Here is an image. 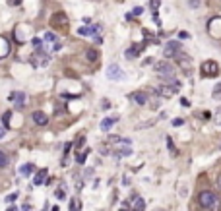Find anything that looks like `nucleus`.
Segmentation results:
<instances>
[{"instance_id": "nucleus-1", "label": "nucleus", "mask_w": 221, "mask_h": 211, "mask_svg": "<svg viewBox=\"0 0 221 211\" xmlns=\"http://www.w3.org/2000/svg\"><path fill=\"white\" fill-rule=\"evenodd\" d=\"M198 204H200V207L206 209V211H219L221 209L219 196L215 192H211V190H204V192H200Z\"/></svg>"}, {"instance_id": "nucleus-2", "label": "nucleus", "mask_w": 221, "mask_h": 211, "mask_svg": "<svg viewBox=\"0 0 221 211\" xmlns=\"http://www.w3.org/2000/svg\"><path fill=\"white\" fill-rule=\"evenodd\" d=\"M178 89H181V81H177L173 78V80L165 81L163 85H159V87L155 89V93H159L161 97H173L175 93H178Z\"/></svg>"}, {"instance_id": "nucleus-3", "label": "nucleus", "mask_w": 221, "mask_h": 211, "mask_svg": "<svg viewBox=\"0 0 221 211\" xmlns=\"http://www.w3.org/2000/svg\"><path fill=\"white\" fill-rule=\"evenodd\" d=\"M155 72H157V76H161L165 81H169V80L175 78V66L169 64V62H159V64L155 66Z\"/></svg>"}, {"instance_id": "nucleus-4", "label": "nucleus", "mask_w": 221, "mask_h": 211, "mask_svg": "<svg viewBox=\"0 0 221 211\" xmlns=\"http://www.w3.org/2000/svg\"><path fill=\"white\" fill-rule=\"evenodd\" d=\"M124 76L126 74L122 72V68L118 64H110L107 68V78L110 81H120V80H124Z\"/></svg>"}, {"instance_id": "nucleus-5", "label": "nucleus", "mask_w": 221, "mask_h": 211, "mask_svg": "<svg viewBox=\"0 0 221 211\" xmlns=\"http://www.w3.org/2000/svg\"><path fill=\"white\" fill-rule=\"evenodd\" d=\"M217 72H219V66L215 64L214 60H208V62H204V64H202V76L214 78V76H217Z\"/></svg>"}, {"instance_id": "nucleus-6", "label": "nucleus", "mask_w": 221, "mask_h": 211, "mask_svg": "<svg viewBox=\"0 0 221 211\" xmlns=\"http://www.w3.org/2000/svg\"><path fill=\"white\" fill-rule=\"evenodd\" d=\"M178 52H181V43L178 41H169V43L165 45V56L167 58H171V56H177Z\"/></svg>"}, {"instance_id": "nucleus-7", "label": "nucleus", "mask_w": 221, "mask_h": 211, "mask_svg": "<svg viewBox=\"0 0 221 211\" xmlns=\"http://www.w3.org/2000/svg\"><path fill=\"white\" fill-rule=\"evenodd\" d=\"M175 58H177L178 66H182V68L186 70V72H190V64H192V58H190V56L184 54V52H178V54L175 56Z\"/></svg>"}, {"instance_id": "nucleus-8", "label": "nucleus", "mask_w": 221, "mask_h": 211, "mask_svg": "<svg viewBox=\"0 0 221 211\" xmlns=\"http://www.w3.org/2000/svg\"><path fill=\"white\" fill-rule=\"evenodd\" d=\"M10 101H14V103H16V107H18V109H22V107L25 105V93H23V91L12 93V95H10Z\"/></svg>"}, {"instance_id": "nucleus-9", "label": "nucleus", "mask_w": 221, "mask_h": 211, "mask_svg": "<svg viewBox=\"0 0 221 211\" xmlns=\"http://www.w3.org/2000/svg\"><path fill=\"white\" fill-rule=\"evenodd\" d=\"M33 122L39 124V126H45L49 122V116L45 113H41V110H37V113H33Z\"/></svg>"}, {"instance_id": "nucleus-10", "label": "nucleus", "mask_w": 221, "mask_h": 211, "mask_svg": "<svg viewBox=\"0 0 221 211\" xmlns=\"http://www.w3.org/2000/svg\"><path fill=\"white\" fill-rule=\"evenodd\" d=\"M130 97H132V101L138 103V105H146V103H147V95L146 93H140V91H138V93H132Z\"/></svg>"}, {"instance_id": "nucleus-11", "label": "nucleus", "mask_w": 221, "mask_h": 211, "mask_svg": "<svg viewBox=\"0 0 221 211\" xmlns=\"http://www.w3.org/2000/svg\"><path fill=\"white\" fill-rule=\"evenodd\" d=\"M45 178H47V171H45V169H41V171L35 174V178H33V186H41V184L45 182Z\"/></svg>"}, {"instance_id": "nucleus-12", "label": "nucleus", "mask_w": 221, "mask_h": 211, "mask_svg": "<svg viewBox=\"0 0 221 211\" xmlns=\"http://www.w3.org/2000/svg\"><path fill=\"white\" fill-rule=\"evenodd\" d=\"M116 120H118L116 116H113V118H105V120L101 122V130H103V132H109L110 128H113V124L116 122Z\"/></svg>"}, {"instance_id": "nucleus-13", "label": "nucleus", "mask_w": 221, "mask_h": 211, "mask_svg": "<svg viewBox=\"0 0 221 211\" xmlns=\"http://www.w3.org/2000/svg\"><path fill=\"white\" fill-rule=\"evenodd\" d=\"M138 54H140V48H138V47H130L128 48V51H126L124 52V56H126V58H128V60H132V58H136V56Z\"/></svg>"}, {"instance_id": "nucleus-14", "label": "nucleus", "mask_w": 221, "mask_h": 211, "mask_svg": "<svg viewBox=\"0 0 221 211\" xmlns=\"http://www.w3.org/2000/svg\"><path fill=\"white\" fill-rule=\"evenodd\" d=\"M31 172H33V165L27 163V165H22V167H19V174L22 176H29Z\"/></svg>"}, {"instance_id": "nucleus-15", "label": "nucleus", "mask_w": 221, "mask_h": 211, "mask_svg": "<svg viewBox=\"0 0 221 211\" xmlns=\"http://www.w3.org/2000/svg\"><path fill=\"white\" fill-rule=\"evenodd\" d=\"M134 211H146V201L142 200V198H136V201H134Z\"/></svg>"}, {"instance_id": "nucleus-16", "label": "nucleus", "mask_w": 221, "mask_h": 211, "mask_svg": "<svg viewBox=\"0 0 221 211\" xmlns=\"http://www.w3.org/2000/svg\"><path fill=\"white\" fill-rule=\"evenodd\" d=\"M85 56H87V60H89V62H95L97 58H99V54H97L95 48H89V51L85 52Z\"/></svg>"}, {"instance_id": "nucleus-17", "label": "nucleus", "mask_w": 221, "mask_h": 211, "mask_svg": "<svg viewBox=\"0 0 221 211\" xmlns=\"http://www.w3.org/2000/svg\"><path fill=\"white\" fill-rule=\"evenodd\" d=\"M43 41H45V43H56V35H55V33H45V35H43Z\"/></svg>"}, {"instance_id": "nucleus-18", "label": "nucleus", "mask_w": 221, "mask_h": 211, "mask_svg": "<svg viewBox=\"0 0 221 211\" xmlns=\"http://www.w3.org/2000/svg\"><path fill=\"white\" fill-rule=\"evenodd\" d=\"M87 153H89L87 149H85L84 153H81V155L78 153V155H76V163H78V165H84V163H85V157H87Z\"/></svg>"}, {"instance_id": "nucleus-19", "label": "nucleus", "mask_w": 221, "mask_h": 211, "mask_svg": "<svg viewBox=\"0 0 221 211\" xmlns=\"http://www.w3.org/2000/svg\"><path fill=\"white\" fill-rule=\"evenodd\" d=\"M8 163H10V161H8V155H6V153H2V151H0V169L8 167Z\"/></svg>"}, {"instance_id": "nucleus-20", "label": "nucleus", "mask_w": 221, "mask_h": 211, "mask_svg": "<svg viewBox=\"0 0 221 211\" xmlns=\"http://www.w3.org/2000/svg\"><path fill=\"white\" fill-rule=\"evenodd\" d=\"M55 23H66V16H62V14H55Z\"/></svg>"}, {"instance_id": "nucleus-21", "label": "nucleus", "mask_w": 221, "mask_h": 211, "mask_svg": "<svg viewBox=\"0 0 221 211\" xmlns=\"http://www.w3.org/2000/svg\"><path fill=\"white\" fill-rule=\"evenodd\" d=\"M62 190H66V186H60V190H56V198H58V200H64V198H66V192H62Z\"/></svg>"}, {"instance_id": "nucleus-22", "label": "nucleus", "mask_w": 221, "mask_h": 211, "mask_svg": "<svg viewBox=\"0 0 221 211\" xmlns=\"http://www.w3.org/2000/svg\"><path fill=\"white\" fill-rule=\"evenodd\" d=\"M78 35H93L91 27H81V29H78Z\"/></svg>"}, {"instance_id": "nucleus-23", "label": "nucleus", "mask_w": 221, "mask_h": 211, "mask_svg": "<svg viewBox=\"0 0 221 211\" xmlns=\"http://www.w3.org/2000/svg\"><path fill=\"white\" fill-rule=\"evenodd\" d=\"M214 99H221V84L215 85V89H214Z\"/></svg>"}, {"instance_id": "nucleus-24", "label": "nucleus", "mask_w": 221, "mask_h": 211, "mask_svg": "<svg viewBox=\"0 0 221 211\" xmlns=\"http://www.w3.org/2000/svg\"><path fill=\"white\" fill-rule=\"evenodd\" d=\"M120 136H110V138H109V142L107 143H113V145H114V143H118V142H120Z\"/></svg>"}, {"instance_id": "nucleus-25", "label": "nucleus", "mask_w": 221, "mask_h": 211, "mask_svg": "<svg viewBox=\"0 0 221 211\" xmlns=\"http://www.w3.org/2000/svg\"><path fill=\"white\" fill-rule=\"evenodd\" d=\"M159 4H161V0H149L151 10H157V8H159Z\"/></svg>"}, {"instance_id": "nucleus-26", "label": "nucleus", "mask_w": 221, "mask_h": 211, "mask_svg": "<svg viewBox=\"0 0 221 211\" xmlns=\"http://www.w3.org/2000/svg\"><path fill=\"white\" fill-rule=\"evenodd\" d=\"M10 114L12 113H4V128H10V124H8L10 122Z\"/></svg>"}, {"instance_id": "nucleus-27", "label": "nucleus", "mask_w": 221, "mask_h": 211, "mask_svg": "<svg viewBox=\"0 0 221 211\" xmlns=\"http://www.w3.org/2000/svg\"><path fill=\"white\" fill-rule=\"evenodd\" d=\"M167 145H169V151H171V153H177V149H175L173 139H171V138H167Z\"/></svg>"}, {"instance_id": "nucleus-28", "label": "nucleus", "mask_w": 221, "mask_h": 211, "mask_svg": "<svg viewBox=\"0 0 221 211\" xmlns=\"http://www.w3.org/2000/svg\"><path fill=\"white\" fill-rule=\"evenodd\" d=\"M188 6H190V8H194V10H196V8L200 6V0H188Z\"/></svg>"}, {"instance_id": "nucleus-29", "label": "nucleus", "mask_w": 221, "mask_h": 211, "mask_svg": "<svg viewBox=\"0 0 221 211\" xmlns=\"http://www.w3.org/2000/svg\"><path fill=\"white\" fill-rule=\"evenodd\" d=\"M84 143H85V138H80L74 145H76V149H80V147H84Z\"/></svg>"}, {"instance_id": "nucleus-30", "label": "nucleus", "mask_w": 221, "mask_h": 211, "mask_svg": "<svg viewBox=\"0 0 221 211\" xmlns=\"http://www.w3.org/2000/svg\"><path fill=\"white\" fill-rule=\"evenodd\" d=\"M14 200H18V194H10V196H6V201H8V204H12Z\"/></svg>"}, {"instance_id": "nucleus-31", "label": "nucleus", "mask_w": 221, "mask_h": 211, "mask_svg": "<svg viewBox=\"0 0 221 211\" xmlns=\"http://www.w3.org/2000/svg\"><path fill=\"white\" fill-rule=\"evenodd\" d=\"M70 211H78V201H76V200L70 201Z\"/></svg>"}, {"instance_id": "nucleus-32", "label": "nucleus", "mask_w": 221, "mask_h": 211, "mask_svg": "<svg viewBox=\"0 0 221 211\" xmlns=\"http://www.w3.org/2000/svg\"><path fill=\"white\" fill-rule=\"evenodd\" d=\"M182 124H184L182 118H175V120H173V126H182Z\"/></svg>"}, {"instance_id": "nucleus-33", "label": "nucleus", "mask_w": 221, "mask_h": 211, "mask_svg": "<svg viewBox=\"0 0 221 211\" xmlns=\"http://www.w3.org/2000/svg\"><path fill=\"white\" fill-rule=\"evenodd\" d=\"M142 12H144V8H134V10H132V16H140Z\"/></svg>"}, {"instance_id": "nucleus-34", "label": "nucleus", "mask_w": 221, "mask_h": 211, "mask_svg": "<svg viewBox=\"0 0 221 211\" xmlns=\"http://www.w3.org/2000/svg\"><path fill=\"white\" fill-rule=\"evenodd\" d=\"M153 23H155V25H161V19H159L157 14H153Z\"/></svg>"}, {"instance_id": "nucleus-35", "label": "nucleus", "mask_w": 221, "mask_h": 211, "mask_svg": "<svg viewBox=\"0 0 221 211\" xmlns=\"http://www.w3.org/2000/svg\"><path fill=\"white\" fill-rule=\"evenodd\" d=\"M178 37H181V39H188L190 35H188V31H181V33H178Z\"/></svg>"}, {"instance_id": "nucleus-36", "label": "nucleus", "mask_w": 221, "mask_h": 211, "mask_svg": "<svg viewBox=\"0 0 221 211\" xmlns=\"http://www.w3.org/2000/svg\"><path fill=\"white\" fill-rule=\"evenodd\" d=\"M31 43H33L37 48H41V39H33V41H31Z\"/></svg>"}, {"instance_id": "nucleus-37", "label": "nucleus", "mask_w": 221, "mask_h": 211, "mask_svg": "<svg viewBox=\"0 0 221 211\" xmlns=\"http://www.w3.org/2000/svg\"><path fill=\"white\" fill-rule=\"evenodd\" d=\"M60 47H62V43H58V41H56L55 47H52V51H60Z\"/></svg>"}, {"instance_id": "nucleus-38", "label": "nucleus", "mask_w": 221, "mask_h": 211, "mask_svg": "<svg viewBox=\"0 0 221 211\" xmlns=\"http://www.w3.org/2000/svg\"><path fill=\"white\" fill-rule=\"evenodd\" d=\"M22 209H23V211H31V205H29V204H23Z\"/></svg>"}, {"instance_id": "nucleus-39", "label": "nucleus", "mask_w": 221, "mask_h": 211, "mask_svg": "<svg viewBox=\"0 0 221 211\" xmlns=\"http://www.w3.org/2000/svg\"><path fill=\"white\" fill-rule=\"evenodd\" d=\"M181 105H182V107H188L190 103H188V99H181Z\"/></svg>"}, {"instance_id": "nucleus-40", "label": "nucleus", "mask_w": 221, "mask_h": 211, "mask_svg": "<svg viewBox=\"0 0 221 211\" xmlns=\"http://www.w3.org/2000/svg\"><path fill=\"white\" fill-rule=\"evenodd\" d=\"M91 172H93L91 169H87V171H85V174H84V176H85V178H89V176H91Z\"/></svg>"}, {"instance_id": "nucleus-41", "label": "nucleus", "mask_w": 221, "mask_h": 211, "mask_svg": "<svg viewBox=\"0 0 221 211\" xmlns=\"http://www.w3.org/2000/svg\"><path fill=\"white\" fill-rule=\"evenodd\" d=\"M4 134H6V130H4V128H0V139L4 138Z\"/></svg>"}, {"instance_id": "nucleus-42", "label": "nucleus", "mask_w": 221, "mask_h": 211, "mask_svg": "<svg viewBox=\"0 0 221 211\" xmlns=\"http://www.w3.org/2000/svg\"><path fill=\"white\" fill-rule=\"evenodd\" d=\"M217 188H219V190H221V174H219V176H217Z\"/></svg>"}, {"instance_id": "nucleus-43", "label": "nucleus", "mask_w": 221, "mask_h": 211, "mask_svg": "<svg viewBox=\"0 0 221 211\" xmlns=\"http://www.w3.org/2000/svg\"><path fill=\"white\" fill-rule=\"evenodd\" d=\"M18 207H16V205H12V207H8V211H16Z\"/></svg>"}, {"instance_id": "nucleus-44", "label": "nucleus", "mask_w": 221, "mask_h": 211, "mask_svg": "<svg viewBox=\"0 0 221 211\" xmlns=\"http://www.w3.org/2000/svg\"><path fill=\"white\" fill-rule=\"evenodd\" d=\"M120 211H128V209H120Z\"/></svg>"}]
</instances>
